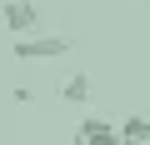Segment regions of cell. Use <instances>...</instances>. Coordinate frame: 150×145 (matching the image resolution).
Returning <instances> with one entry per match:
<instances>
[{"label": "cell", "mask_w": 150, "mask_h": 145, "mask_svg": "<svg viewBox=\"0 0 150 145\" xmlns=\"http://www.w3.org/2000/svg\"><path fill=\"white\" fill-rule=\"evenodd\" d=\"M125 145H145V140H125Z\"/></svg>", "instance_id": "8992f818"}, {"label": "cell", "mask_w": 150, "mask_h": 145, "mask_svg": "<svg viewBox=\"0 0 150 145\" xmlns=\"http://www.w3.org/2000/svg\"><path fill=\"white\" fill-rule=\"evenodd\" d=\"M120 135H125V140H145V145H150V115H125V120H120Z\"/></svg>", "instance_id": "5b68a950"}, {"label": "cell", "mask_w": 150, "mask_h": 145, "mask_svg": "<svg viewBox=\"0 0 150 145\" xmlns=\"http://www.w3.org/2000/svg\"><path fill=\"white\" fill-rule=\"evenodd\" d=\"M75 145H125V135L105 115H85L80 125H75Z\"/></svg>", "instance_id": "6da1fadb"}, {"label": "cell", "mask_w": 150, "mask_h": 145, "mask_svg": "<svg viewBox=\"0 0 150 145\" xmlns=\"http://www.w3.org/2000/svg\"><path fill=\"white\" fill-rule=\"evenodd\" d=\"M65 50H70V35H20L15 40L20 60H50V55H65Z\"/></svg>", "instance_id": "7a4b0ae2"}, {"label": "cell", "mask_w": 150, "mask_h": 145, "mask_svg": "<svg viewBox=\"0 0 150 145\" xmlns=\"http://www.w3.org/2000/svg\"><path fill=\"white\" fill-rule=\"evenodd\" d=\"M0 15H5V30H10L15 40H20V35H35V20H40V10L30 5V0H5Z\"/></svg>", "instance_id": "3957f363"}, {"label": "cell", "mask_w": 150, "mask_h": 145, "mask_svg": "<svg viewBox=\"0 0 150 145\" xmlns=\"http://www.w3.org/2000/svg\"><path fill=\"white\" fill-rule=\"evenodd\" d=\"M60 100H65V105L90 100V75H80V70H75V75H65V80H60Z\"/></svg>", "instance_id": "277c9868"}]
</instances>
